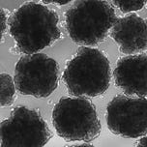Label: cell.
<instances>
[{
  "label": "cell",
  "instance_id": "11",
  "mask_svg": "<svg viewBox=\"0 0 147 147\" xmlns=\"http://www.w3.org/2000/svg\"><path fill=\"white\" fill-rule=\"evenodd\" d=\"M119 8L122 13H129L142 9L145 5V0H115L112 2Z\"/></svg>",
  "mask_w": 147,
  "mask_h": 147
},
{
  "label": "cell",
  "instance_id": "8",
  "mask_svg": "<svg viewBox=\"0 0 147 147\" xmlns=\"http://www.w3.org/2000/svg\"><path fill=\"white\" fill-rule=\"evenodd\" d=\"M114 83L127 96H147V55H128L117 61L113 71Z\"/></svg>",
  "mask_w": 147,
  "mask_h": 147
},
{
  "label": "cell",
  "instance_id": "4",
  "mask_svg": "<svg viewBox=\"0 0 147 147\" xmlns=\"http://www.w3.org/2000/svg\"><path fill=\"white\" fill-rule=\"evenodd\" d=\"M52 124L57 135L67 142H91L101 134L96 107L85 98L62 97L52 110Z\"/></svg>",
  "mask_w": 147,
  "mask_h": 147
},
{
  "label": "cell",
  "instance_id": "6",
  "mask_svg": "<svg viewBox=\"0 0 147 147\" xmlns=\"http://www.w3.org/2000/svg\"><path fill=\"white\" fill-rule=\"evenodd\" d=\"M52 138L48 124L37 110L17 107L1 122L2 147H42Z\"/></svg>",
  "mask_w": 147,
  "mask_h": 147
},
{
  "label": "cell",
  "instance_id": "14",
  "mask_svg": "<svg viewBox=\"0 0 147 147\" xmlns=\"http://www.w3.org/2000/svg\"><path fill=\"white\" fill-rule=\"evenodd\" d=\"M146 136H142V138H140V140L138 141V144H136V146H143V147H146Z\"/></svg>",
  "mask_w": 147,
  "mask_h": 147
},
{
  "label": "cell",
  "instance_id": "9",
  "mask_svg": "<svg viewBox=\"0 0 147 147\" xmlns=\"http://www.w3.org/2000/svg\"><path fill=\"white\" fill-rule=\"evenodd\" d=\"M110 36L118 45L120 52L124 54L135 55L138 52L146 51V22L136 14L117 18L110 28Z\"/></svg>",
  "mask_w": 147,
  "mask_h": 147
},
{
  "label": "cell",
  "instance_id": "12",
  "mask_svg": "<svg viewBox=\"0 0 147 147\" xmlns=\"http://www.w3.org/2000/svg\"><path fill=\"white\" fill-rule=\"evenodd\" d=\"M0 15H1V18H0V28H1V33H0V37H1V40L3 39V35L5 32V29H6V13L4 12L3 9H1V12H0Z\"/></svg>",
  "mask_w": 147,
  "mask_h": 147
},
{
  "label": "cell",
  "instance_id": "3",
  "mask_svg": "<svg viewBox=\"0 0 147 147\" xmlns=\"http://www.w3.org/2000/svg\"><path fill=\"white\" fill-rule=\"evenodd\" d=\"M65 23L71 39L81 47L102 43L117 17L113 7L101 0H78L65 14Z\"/></svg>",
  "mask_w": 147,
  "mask_h": 147
},
{
  "label": "cell",
  "instance_id": "1",
  "mask_svg": "<svg viewBox=\"0 0 147 147\" xmlns=\"http://www.w3.org/2000/svg\"><path fill=\"white\" fill-rule=\"evenodd\" d=\"M59 18L43 4L27 2L9 18L10 34L16 48L24 54H34L51 46L60 37Z\"/></svg>",
  "mask_w": 147,
  "mask_h": 147
},
{
  "label": "cell",
  "instance_id": "10",
  "mask_svg": "<svg viewBox=\"0 0 147 147\" xmlns=\"http://www.w3.org/2000/svg\"><path fill=\"white\" fill-rule=\"evenodd\" d=\"M15 81L10 75L2 73L0 75V105L10 107L14 104L16 98Z\"/></svg>",
  "mask_w": 147,
  "mask_h": 147
},
{
  "label": "cell",
  "instance_id": "2",
  "mask_svg": "<svg viewBox=\"0 0 147 147\" xmlns=\"http://www.w3.org/2000/svg\"><path fill=\"white\" fill-rule=\"evenodd\" d=\"M62 78L71 96H102L110 84L109 60L99 49L80 47L68 61Z\"/></svg>",
  "mask_w": 147,
  "mask_h": 147
},
{
  "label": "cell",
  "instance_id": "7",
  "mask_svg": "<svg viewBox=\"0 0 147 147\" xmlns=\"http://www.w3.org/2000/svg\"><path fill=\"white\" fill-rule=\"evenodd\" d=\"M107 124L115 136L136 138L147 133V100L117 95L107 107Z\"/></svg>",
  "mask_w": 147,
  "mask_h": 147
},
{
  "label": "cell",
  "instance_id": "5",
  "mask_svg": "<svg viewBox=\"0 0 147 147\" xmlns=\"http://www.w3.org/2000/svg\"><path fill=\"white\" fill-rule=\"evenodd\" d=\"M58 72L59 65L47 54H25L16 65V88L22 95L47 98L57 88Z\"/></svg>",
  "mask_w": 147,
  "mask_h": 147
},
{
  "label": "cell",
  "instance_id": "13",
  "mask_svg": "<svg viewBox=\"0 0 147 147\" xmlns=\"http://www.w3.org/2000/svg\"><path fill=\"white\" fill-rule=\"evenodd\" d=\"M43 3H47V4H51V3H54L57 5H65L70 3V0H43Z\"/></svg>",
  "mask_w": 147,
  "mask_h": 147
},
{
  "label": "cell",
  "instance_id": "15",
  "mask_svg": "<svg viewBox=\"0 0 147 147\" xmlns=\"http://www.w3.org/2000/svg\"><path fill=\"white\" fill-rule=\"evenodd\" d=\"M73 146H75V147H83V146H86V147H92L93 145H91V144H89V143H84V144H80V145H73Z\"/></svg>",
  "mask_w": 147,
  "mask_h": 147
}]
</instances>
